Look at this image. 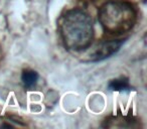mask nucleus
<instances>
[{
    "mask_svg": "<svg viewBox=\"0 0 147 129\" xmlns=\"http://www.w3.org/2000/svg\"><path fill=\"white\" fill-rule=\"evenodd\" d=\"M59 30L65 47L76 51L89 47L94 35L92 18L81 9L69 11L61 19Z\"/></svg>",
    "mask_w": 147,
    "mask_h": 129,
    "instance_id": "obj_1",
    "label": "nucleus"
},
{
    "mask_svg": "<svg viewBox=\"0 0 147 129\" xmlns=\"http://www.w3.org/2000/svg\"><path fill=\"white\" fill-rule=\"evenodd\" d=\"M99 21L105 31L123 34L133 28L137 20L135 7L125 0H111L99 10Z\"/></svg>",
    "mask_w": 147,
    "mask_h": 129,
    "instance_id": "obj_2",
    "label": "nucleus"
},
{
    "mask_svg": "<svg viewBox=\"0 0 147 129\" xmlns=\"http://www.w3.org/2000/svg\"><path fill=\"white\" fill-rule=\"evenodd\" d=\"M124 41H102L94 47L89 55V61H100L108 59L120 49Z\"/></svg>",
    "mask_w": 147,
    "mask_h": 129,
    "instance_id": "obj_3",
    "label": "nucleus"
},
{
    "mask_svg": "<svg viewBox=\"0 0 147 129\" xmlns=\"http://www.w3.org/2000/svg\"><path fill=\"white\" fill-rule=\"evenodd\" d=\"M37 80H38V74L32 70L23 71L21 75V81L26 89H31L33 86H35Z\"/></svg>",
    "mask_w": 147,
    "mask_h": 129,
    "instance_id": "obj_4",
    "label": "nucleus"
},
{
    "mask_svg": "<svg viewBox=\"0 0 147 129\" xmlns=\"http://www.w3.org/2000/svg\"><path fill=\"white\" fill-rule=\"evenodd\" d=\"M108 89L110 91L120 92V91H129L131 88L127 79L120 78V79H115V80L111 81L108 85Z\"/></svg>",
    "mask_w": 147,
    "mask_h": 129,
    "instance_id": "obj_5",
    "label": "nucleus"
}]
</instances>
